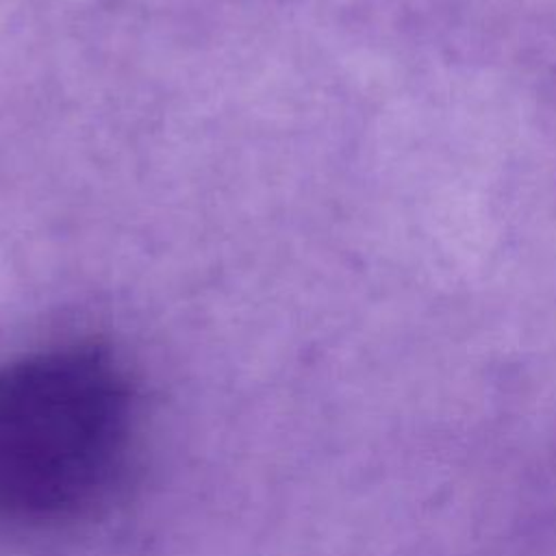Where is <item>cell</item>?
Listing matches in <instances>:
<instances>
[{
    "mask_svg": "<svg viewBox=\"0 0 556 556\" xmlns=\"http://www.w3.org/2000/svg\"><path fill=\"white\" fill-rule=\"evenodd\" d=\"M137 408L126 371L93 343L37 350L0 365V523L76 519L115 489Z\"/></svg>",
    "mask_w": 556,
    "mask_h": 556,
    "instance_id": "1",
    "label": "cell"
}]
</instances>
